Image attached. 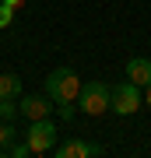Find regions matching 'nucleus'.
I'll list each match as a JSON object with an SVG mask.
<instances>
[{
	"mask_svg": "<svg viewBox=\"0 0 151 158\" xmlns=\"http://www.w3.org/2000/svg\"><path fill=\"white\" fill-rule=\"evenodd\" d=\"M78 91H81V77L70 67H56L46 77V98L56 102V106L60 102H78Z\"/></svg>",
	"mask_w": 151,
	"mask_h": 158,
	"instance_id": "nucleus-1",
	"label": "nucleus"
},
{
	"mask_svg": "<svg viewBox=\"0 0 151 158\" xmlns=\"http://www.w3.org/2000/svg\"><path fill=\"white\" fill-rule=\"evenodd\" d=\"M21 95V77L18 74H0V98H18Z\"/></svg>",
	"mask_w": 151,
	"mask_h": 158,
	"instance_id": "nucleus-8",
	"label": "nucleus"
},
{
	"mask_svg": "<svg viewBox=\"0 0 151 158\" xmlns=\"http://www.w3.org/2000/svg\"><path fill=\"white\" fill-rule=\"evenodd\" d=\"M109 109L120 116H134L141 109V88L134 81H120L116 88H109Z\"/></svg>",
	"mask_w": 151,
	"mask_h": 158,
	"instance_id": "nucleus-3",
	"label": "nucleus"
},
{
	"mask_svg": "<svg viewBox=\"0 0 151 158\" xmlns=\"http://www.w3.org/2000/svg\"><path fill=\"white\" fill-rule=\"evenodd\" d=\"M53 151L56 158H95L102 155V148L91 141H67V144H53Z\"/></svg>",
	"mask_w": 151,
	"mask_h": 158,
	"instance_id": "nucleus-5",
	"label": "nucleus"
},
{
	"mask_svg": "<svg viewBox=\"0 0 151 158\" xmlns=\"http://www.w3.org/2000/svg\"><path fill=\"white\" fill-rule=\"evenodd\" d=\"M56 113H60V119H74V102H60V106H56Z\"/></svg>",
	"mask_w": 151,
	"mask_h": 158,
	"instance_id": "nucleus-12",
	"label": "nucleus"
},
{
	"mask_svg": "<svg viewBox=\"0 0 151 158\" xmlns=\"http://www.w3.org/2000/svg\"><path fill=\"white\" fill-rule=\"evenodd\" d=\"M0 4H7V7H14V11H18V7L25 4V0H0Z\"/></svg>",
	"mask_w": 151,
	"mask_h": 158,
	"instance_id": "nucleus-14",
	"label": "nucleus"
},
{
	"mask_svg": "<svg viewBox=\"0 0 151 158\" xmlns=\"http://www.w3.org/2000/svg\"><path fill=\"white\" fill-rule=\"evenodd\" d=\"M11 155H14V158H28L32 151H28V144H11Z\"/></svg>",
	"mask_w": 151,
	"mask_h": 158,
	"instance_id": "nucleus-13",
	"label": "nucleus"
},
{
	"mask_svg": "<svg viewBox=\"0 0 151 158\" xmlns=\"http://www.w3.org/2000/svg\"><path fill=\"white\" fill-rule=\"evenodd\" d=\"M21 113V109L14 106V98H0V119H7V123H14V116Z\"/></svg>",
	"mask_w": 151,
	"mask_h": 158,
	"instance_id": "nucleus-10",
	"label": "nucleus"
},
{
	"mask_svg": "<svg viewBox=\"0 0 151 158\" xmlns=\"http://www.w3.org/2000/svg\"><path fill=\"white\" fill-rule=\"evenodd\" d=\"M11 144H14V127L7 119H0V158L11 155Z\"/></svg>",
	"mask_w": 151,
	"mask_h": 158,
	"instance_id": "nucleus-9",
	"label": "nucleus"
},
{
	"mask_svg": "<svg viewBox=\"0 0 151 158\" xmlns=\"http://www.w3.org/2000/svg\"><path fill=\"white\" fill-rule=\"evenodd\" d=\"M11 21H14V7L0 4V28H11Z\"/></svg>",
	"mask_w": 151,
	"mask_h": 158,
	"instance_id": "nucleus-11",
	"label": "nucleus"
},
{
	"mask_svg": "<svg viewBox=\"0 0 151 158\" xmlns=\"http://www.w3.org/2000/svg\"><path fill=\"white\" fill-rule=\"evenodd\" d=\"M25 144H28L32 155L53 151V144H56V127L49 123V119H32V127H28V134H25Z\"/></svg>",
	"mask_w": 151,
	"mask_h": 158,
	"instance_id": "nucleus-4",
	"label": "nucleus"
},
{
	"mask_svg": "<svg viewBox=\"0 0 151 158\" xmlns=\"http://www.w3.org/2000/svg\"><path fill=\"white\" fill-rule=\"evenodd\" d=\"M127 81H134L137 88H144L148 81H151V60H144V56H130V60H127Z\"/></svg>",
	"mask_w": 151,
	"mask_h": 158,
	"instance_id": "nucleus-6",
	"label": "nucleus"
},
{
	"mask_svg": "<svg viewBox=\"0 0 151 158\" xmlns=\"http://www.w3.org/2000/svg\"><path fill=\"white\" fill-rule=\"evenodd\" d=\"M144 88H148V106H151V81H148V85H144Z\"/></svg>",
	"mask_w": 151,
	"mask_h": 158,
	"instance_id": "nucleus-15",
	"label": "nucleus"
},
{
	"mask_svg": "<svg viewBox=\"0 0 151 158\" xmlns=\"http://www.w3.org/2000/svg\"><path fill=\"white\" fill-rule=\"evenodd\" d=\"M18 109H21L28 119H46V113H49V102H46V98H39V95H32V98H25Z\"/></svg>",
	"mask_w": 151,
	"mask_h": 158,
	"instance_id": "nucleus-7",
	"label": "nucleus"
},
{
	"mask_svg": "<svg viewBox=\"0 0 151 158\" xmlns=\"http://www.w3.org/2000/svg\"><path fill=\"white\" fill-rule=\"evenodd\" d=\"M78 106H81V113H88V116L109 113V85H102V81H88V85H81Z\"/></svg>",
	"mask_w": 151,
	"mask_h": 158,
	"instance_id": "nucleus-2",
	"label": "nucleus"
}]
</instances>
